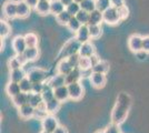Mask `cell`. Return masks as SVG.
<instances>
[{"instance_id": "obj_1", "label": "cell", "mask_w": 149, "mask_h": 133, "mask_svg": "<svg viewBox=\"0 0 149 133\" xmlns=\"http://www.w3.org/2000/svg\"><path fill=\"white\" fill-rule=\"evenodd\" d=\"M131 99L127 93H120L117 98L116 105L113 107L111 112V122L113 124L119 125L123 123L128 115V111L130 109Z\"/></svg>"}, {"instance_id": "obj_2", "label": "cell", "mask_w": 149, "mask_h": 133, "mask_svg": "<svg viewBox=\"0 0 149 133\" xmlns=\"http://www.w3.org/2000/svg\"><path fill=\"white\" fill-rule=\"evenodd\" d=\"M81 43L77 40V39H70L68 40L65 45L62 47V49L60 50L59 54H58V58L59 59H68L70 56L72 54H76V53H79V49H80Z\"/></svg>"}, {"instance_id": "obj_3", "label": "cell", "mask_w": 149, "mask_h": 133, "mask_svg": "<svg viewBox=\"0 0 149 133\" xmlns=\"http://www.w3.org/2000/svg\"><path fill=\"white\" fill-rule=\"evenodd\" d=\"M104 21L108 25H117L118 22H120L121 19L119 16L118 9L111 6L106 11H104Z\"/></svg>"}, {"instance_id": "obj_4", "label": "cell", "mask_w": 149, "mask_h": 133, "mask_svg": "<svg viewBox=\"0 0 149 133\" xmlns=\"http://www.w3.org/2000/svg\"><path fill=\"white\" fill-rule=\"evenodd\" d=\"M41 127H42V130H45V131L54 133L56 131L57 127H59V124H58V120L56 119L55 115L48 114L44 120H41Z\"/></svg>"}, {"instance_id": "obj_5", "label": "cell", "mask_w": 149, "mask_h": 133, "mask_svg": "<svg viewBox=\"0 0 149 133\" xmlns=\"http://www.w3.org/2000/svg\"><path fill=\"white\" fill-rule=\"evenodd\" d=\"M27 78L30 80L32 83H37V82H44L46 80V71L40 68H35V69H31L30 71L27 72Z\"/></svg>"}, {"instance_id": "obj_6", "label": "cell", "mask_w": 149, "mask_h": 133, "mask_svg": "<svg viewBox=\"0 0 149 133\" xmlns=\"http://www.w3.org/2000/svg\"><path fill=\"white\" fill-rule=\"evenodd\" d=\"M67 85H68L70 99H72L74 101L80 100L82 98V95H84V88L80 84V82H74L70 83V84H67Z\"/></svg>"}, {"instance_id": "obj_7", "label": "cell", "mask_w": 149, "mask_h": 133, "mask_svg": "<svg viewBox=\"0 0 149 133\" xmlns=\"http://www.w3.org/2000/svg\"><path fill=\"white\" fill-rule=\"evenodd\" d=\"M128 47L132 52L143 50V37L140 34H132L128 39Z\"/></svg>"}, {"instance_id": "obj_8", "label": "cell", "mask_w": 149, "mask_h": 133, "mask_svg": "<svg viewBox=\"0 0 149 133\" xmlns=\"http://www.w3.org/2000/svg\"><path fill=\"white\" fill-rule=\"evenodd\" d=\"M3 13L5 16L13 19L17 17V1H13V0H9L7 1L6 3L3 5Z\"/></svg>"}, {"instance_id": "obj_9", "label": "cell", "mask_w": 149, "mask_h": 133, "mask_svg": "<svg viewBox=\"0 0 149 133\" xmlns=\"http://www.w3.org/2000/svg\"><path fill=\"white\" fill-rule=\"evenodd\" d=\"M13 48L16 54H20V53H24L26 51V49L28 48L27 47V43H26L25 37H21V36H18L13 40Z\"/></svg>"}, {"instance_id": "obj_10", "label": "cell", "mask_w": 149, "mask_h": 133, "mask_svg": "<svg viewBox=\"0 0 149 133\" xmlns=\"http://www.w3.org/2000/svg\"><path fill=\"white\" fill-rule=\"evenodd\" d=\"M76 39L80 42V43H85L88 42L90 38V34H89V27L88 25H82L80 27V29L76 32Z\"/></svg>"}, {"instance_id": "obj_11", "label": "cell", "mask_w": 149, "mask_h": 133, "mask_svg": "<svg viewBox=\"0 0 149 133\" xmlns=\"http://www.w3.org/2000/svg\"><path fill=\"white\" fill-rule=\"evenodd\" d=\"M30 7L26 3L24 0L17 1V17L20 19L27 18L30 13Z\"/></svg>"}, {"instance_id": "obj_12", "label": "cell", "mask_w": 149, "mask_h": 133, "mask_svg": "<svg viewBox=\"0 0 149 133\" xmlns=\"http://www.w3.org/2000/svg\"><path fill=\"white\" fill-rule=\"evenodd\" d=\"M96 53L95 51V47L91 42H85V43H81L80 49H79V54L80 57H85V58H90L91 56H93Z\"/></svg>"}, {"instance_id": "obj_13", "label": "cell", "mask_w": 149, "mask_h": 133, "mask_svg": "<svg viewBox=\"0 0 149 133\" xmlns=\"http://www.w3.org/2000/svg\"><path fill=\"white\" fill-rule=\"evenodd\" d=\"M19 111V115L22 118V119H30L35 115V111H36V108H33L30 103H27L25 105L18 108Z\"/></svg>"}, {"instance_id": "obj_14", "label": "cell", "mask_w": 149, "mask_h": 133, "mask_svg": "<svg viewBox=\"0 0 149 133\" xmlns=\"http://www.w3.org/2000/svg\"><path fill=\"white\" fill-rule=\"evenodd\" d=\"M90 82L95 88H102L106 84V76L104 73H98L93 72L90 76Z\"/></svg>"}, {"instance_id": "obj_15", "label": "cell", "mask_w": 149, "mask_h": 133, "mask_svg": "<svg viewBox=\"0 0 149 133\" xmlns=\"http://www.w3.org/2000/svg\"><path fill=\"white\" fill-rule=\"evenodd\" d=\"M55 98L60 102H65L68 98H70L69 96L68 85L66 84V85H62V87L55 89Z\"/></svg>"}, {"instance_id": "obj_16", "label": "cell", "mask_w": 149, "mask_h": 133, "mask_svg": "<svg viewBox=\"0 0 149 133\" xmlns=\"http://www.w3.org/2000/svg\"><path fill=\"white\" fill-rule=\"evenodd\" d=\"M26 76H27V73H26L25 70L22 69V68L16 70H10V76H9V78H10V81H13V82L20 83Z\"/></svg>"}, {"instance_id": "obj_17", "label": "cell", "mask_w": 149, "mask_h": 133, "mask_svg": "<svg viewBox=\"0 0 149 133\" xmlns=\"http://www.w3.org/2000/svg\"><path fill=\"white\" fill-rule=\"evenodd\" d=\"M13 103L15 107L20 108L22 105H25L27 103H29V93H25V92H21L17 94L16 96L13 98Z\"/></svg>"}, {"instance_id": "obj_18", "label": "cell", "mask_w": 149, "mask_h": 133, "mask_svg": "<svg viewBox=\"0 0 149 133\" xmlns=\"http://www.w3.org/2000/svg\"><path fill=\"white\" fill-rule=\"evenodd\" d=\"M104 21V12L100 11L98 9L93 10V12H90V16H89V22H88V25H99Z\"/></svg>"}, {"instance_id": "obj_19", "label": "cell", "mask_w": 149, "mask_h": 133, "mask_svg": "<svg viewBox=\"0 0 149 133\" xmlns=\"http://www.w3.org/2000/svg\"><path fill=\"white\" fill-rule=\"evenodd\" d=\"M50 7H51V0H39L37 7L35 8L36 11L41 16H45L47 13H50Z\"/></svg>"}, {"instance_id": "obj_20", "label": "cell", "mask_w": 149, "mask_h": 133, "mask_svg": "<svg viewBox=\"0 0 149 133\" xmlns=\"http://www.w3.org/2000/svg\"><path fill=\"white\" fill-rule=\"evenodd\" d=\"M48 84H49L51 88L56 89L59 88V87H62V85H66V76L58 73L56 76H54L49 81H48Z\"/></svg>"}, {"instance_id": "obj_21", "label": "cell", "mask_w": 149, "mask_h": 133, "mask_svg": "<svg viewBox=\"0 0 149 133\" xmlns=\"http://www.w3.org/2000/svg\"><path fill=\"white\" fill-rule=\"evenodd\" d=\"M6 92L11 99H13V96H16L17 94H19V93H21V89H20L19 83L9 81V83L6 85Z\"/></svg>"}, {"instance_id": "obj_22", "label": "cell", "mask_w": 149, "mask_h": 133, "mask_svg": "<svg viewBox=\"0 0 149 133\" xmlns=\"http://www.w3.org/2000/svg\"><path fill=\"white\" fill-rule=\"evenodd\" d=\"M57 69H58V73H60V74L66 76L72 71L74 68L70 65V63L68 62L67 59H62V60H60V62L58 64V68Z\"/></svg>"}, {"instance_id": "obj_23", "label": "cell", "mask_w": 149, "mask_h": 133, "mask_svg": "<svg viewBox=\"0 0 149 133\" xmlns=\"http://www.w3.org/2000/svg\"><path fill=\"white\" fill-rule=\"evenodd\" d=\"M82 79L81 76V70L79 68H74L72 71L69 73L68 76H66V83L70 84L74 82H79V80Z\"/></svg>"}, {"instance_id": "obj_24", "label": "cell", "mask_w": 149, "mask_h": 133, "mask_svg": "<svg viewBox=\"0 0 149 133\" xmlns=\"http://www.w3.org/2000/svg\"><path fill=\"white\" fill-rule=\"evenodd\" d=\"M66 10V6L62 3L60 0H51V7H50V13L58 16L59 13Z\"/></svg>"}, {"instance_id": "obj_25", "label": "cell", "mask_w": 149, "mask_h": 133, "mask_svg": "<svg viewBox=\"0 0 149 133\" xmlns=\"http://www.w3.org/2000/svg\"><path fill=\"white\" fill-rule=\"evenodd\" d=\"M46 104H47V112L49 114H54L59 110L61 102L59 101V100H57L56 98H54L52 100L46 102Z\"/></svg>"}, {"instance_id": "obj_26", "label": "cell", "mask_w": 149, "mask_h": 133, "mask_svg": "<svg viewBox=\"0 0 149 133\" xmlns=\"http://www.w3.org/2000/svg\"><path fill=\"white\" fill-rule=\"evenodd\" d=\"M91 69H93V72H98V73L106 74L108 72V70H109V63L105 60H100L99 62L96 65H93Z\"/></svg>"}, {"instance_id": "obj_27", "label": "cell", "mask_w": 149, "mask_h": 133, "mask_svg": "<svg viewBox=\"0 0 149 133\" xmlns=\"http://www.w3.org/2000/svg\"><path fill=\"white\" fill-rule=\"evenodd\" d=\"M42 99H44L45 102H48L50 100H52L54 98H55V89L51 88L49 84L47 83V84H45V89L44 91H42Z\"/></svg>"}, {"instance_id": "obj_28", "label": "cell", "mask_w": 149, "mask_h": 133, "mask_svg": "<svg viewBox=\"0 0 149 133\" xmlns=\"http://www.w3.org/2000/svg\"><path fill=\"white\" fill-rule=\"evenodd\" d=\"M42 102H44V99L41 93H32V92L29 93V103L33 108H38Z\"/></svg>"}, {"instance_id": "obj_29", "label": "cell", "mask_w": 149, "mask_h": 133, "mask_svg": "<svg viewBox=\"0 0 149 133\" xmlns=\"http://www.w3.org/2000/svg\"><path fill=\"white\" fill-rule=\"evenodd\" d=\"M25 57L27 58L28 61H35L37 60V58L39 57V50H38L37 47H33V48H27L26 51L24 52Z\"/></svg>"}, {"instance_id": "obj_30", "label": "cell", "mask_w": 149, "mask_h": 133, "mask_svg": "<svg viewBox=\"0 0 149 133\" xmlns=\"http://www.w3.org/2000/svg\"><path fill=\"white\" fill-rule=\"evenodd\" d=\"M80 7L82 10L87 11V12H93V10L97 9V6H96V0H84L80 3Z\"/></svg>"}, {"instance_id": "obj_31", "label": "cell", "mask_w": 149, "mask_h": 133, "mask_svg": "<svg viewBox=\"0 0 149 133\" xmlns=\"http://www.w3.org/2000/svg\"><path fill=\"white\" fill-rule=\"evenodd\" d=\"M89 27V34H90V38L91 39H97L99 38L102 33V29L99 25H90Z\"/></svg>"}, {"instance_id": "obj_32", "label": "cell", "mask_w": 149, "mask_h": 133, "mask_svg": "<svg viewBox=\"0 0 149 133\" xmlns=\"http://www.w3.org/2000/svg\"><path fill=\"white\" fill-rule=\"evenodd\" d=\"M25 40L26 43H27V47L28 48H33V47H37L38 44V37L35 34V33H27L25 36Z\"/></svg>"}, {"instance_id": "obj_33", "label": "cell", "mask_w": 149, "mask_h": 133, "mask_svg": "<svg viewBox=\"0 0 149 133\" xmlns=\"http://www.w3.org/2000/svg\"><path fill=\"white\" fill-rule=\"evenodd\" d=\"M71 18H72V16H71L67 10H65V11H62L61 13H59L58 16H56L57 21H58L60 25H68V22L70 21Z\"/></svg>"}, {"instance_id": "obj_34", "label": "cell", "mask_w": 149, "mask_h": 133, "mask_svg": "<svg viewBox=\"0 0 149 133\" xmlns=\"http://www.w3.org/2000/svg\"><path fill=\"white\" fill-rule=\"evenodd\" d=\"M19 85H20V89H21V92H25V93H30V92H32V82H31L27 76H26L21 82L19 83Z\"/></svg>"}, {"instance_id": "obj_35", "label": "cell", "mask_w": 149, "mask_h": 133, "mask_svg": "<svg viewBox=\"0 0 149 133\" xmlns=\"http://www.w3.org/2000/svg\"><path fill=\"white\" fill-rule=\"evenodd\" d=\"M10 31H11V29H10L9 23L5 20H1V22H0V36H1V38H6L7 36H9Z\"/></svg>"}, {"instance_id": "obj_36", "label": "cell", "mask_w": 149, "mask_h": 133, "mask_svg": "<svg viewBox=\"0 0 149 133\" xmlns=\"http://www.w3.org/2000/svg\"><path fill=\"white\" fill-rule=\"evenodd\" d=\"M89 16H90V13L81 9L80 11L77 13L74 17L79 20V22H80L81 25H88V22H89Z\"/></svg>"}, {"instance_id": "obj_37", "label": "cell", "mask_w": 149, "mask_h": 133, "mask_svg": "<svg viewBox=\"0 0 149 133\" xmlns=\"http://www.w3.org/2000/svg\"><path fill=\"white\" fill-rule=\"evenodd\" d=\"M66 10H67V11H68L72 17H74V16H76V14L81 10L80 3H78V2L74 1V2H71L70 5H68V6L66 7Z\"/></svg>"}, {"instance_id": "obj_38", "label": "cell", "mask_w": 149, "mask_h": 133, "mask_svg": "<svg viewBox=\"0 0 149 133\" xmlns=\"http://www.w3.org/2000/svg\"><path fill=\"white\" fill-rule=\"evenodd\" d=\"M81 23L79 22V20L77 19L76 17H72L71 19H70V21L68 22V25H67V27H68V29L70 30V31L72 32H77L79 29H80L81 27Z\"/></svg>"}, {"instance_id": "obj_39", "label": "cell", "mask_w": 149, "mask_h": 133, "mask_svg": "<svg viewBox=\"0 0 149 133\" xmlns=\"http://www.w3.org/2000/svg\"><path fill=\"white\" fill-rule=\"evenodd\" d=\"M78 68H79L80 70L91 69V68H93V65H91L90 58L80 57V60H79V64H78Z\"/></svg>"}, {"instance_id": "obj_40", "label": "cell", "mask_w": 149, "mask_h": 133, "mask_svg": "<svg viewBox=\"0 0 149 133\" xmlns=\"http://www.w3.org/2000/svg\"><path fill=\"white\" fill-rule=\"evenodd\" d=\"M96 6H97L98 10L104 12L108 8L111 7V2H110V0H96Z\"/></svg>"}, {"instance_id": "obj_41", "label": "cell", "mask_w": 149, "mask_h": 133, "mask_svg": "<svg viewBox=\"0 0 149 133\" xmlns=\"http://www.w3.org/2000/svg\"><path fill=\"white\" fill-rule=\"evenodd\" d=\"M8 65H9L10 70H16V69L22 68V64L20 63V61L17 59V57L10 58V60H9V62H8Z\"/></svg>"}, {"instance_id": "obj_42", "label": "cell", "mask_w": 149, "mask_h": 133, "mask_svg": "<svg viewBox=\"0 0 149 133\" xmlns=\"http://www.w3.org/2000/svg\"><path fill=\"white\" fill-rule=\"evenodd\" d=\"M68 62L70 63V65L72 68H78V64H79V60H80V54L79 53H76V54H72L67 59Z\"/></svg>"}, {"instance_id": "obj_43", "label": "cell", "mask_w": 149, "mask_h": 133, "mask_svg": "<svg viewBox=\"0 0 149 133\" xmlns=\"http://www.w3.org/2000/svg\"><path fill=\"white\" fill-rule=\"evenodd\" d=\"M44 89H45L44 82L32 83V93H42Z\"/></svg>"}, {"instance_id": "obj_44", "label": "cell", "mask_w": 149, "mask_h": 133, "mask_svg": "<svg viewBox=\"0 0 149 133\" xmlns=\"http://www.w3.org/2000/svg\"><path fill=\"white\" fill-rule=\"evenodd\" d=\"M48 112L47 111H44V110H40V109H36V111H35V118H38L39 120H44L45 118L48 115Z\"/></svg>"}, {"instance_id": "obj_45", "label": "cell", "mask_w": 149, "mask_h": 133, "mask_svg": "<svg viewBox=\"0 0 149 133\" xmlns=\"http://www.w3.org/2000/svg\"><path fill=\"white\" fill-rule=\"evenodd\" d=\"M118 12H119V16H120V19L124 20L128 17L129 11H128V8L126 6H124V7H121V8H118Z\"/></svg>"}, {"instance_id": "obj_46", "label": "cell", "mask_w": 149, "mask_h": 133, "mask_svg": "<svg viewBox=\"0 0 149 133\" xmlns=\"http://www.w3.org/2000/svg\"><path fill=\"white\" fill-rule=\"evenodd\" d=\"M148 52H146L145 50H140L136 52V58L138 60H140V61H143V60H146L147 57H148Z\"/></svg>"}, {"instance_id": "obj_47", "label": "cell", "mask_w": 149, "mask_h": 133, "mask_svg": "<svg viewBox=\"0 0 149 133\" xmlns=\"http://www.w3.org/2000/svg\"><path fill=\"white\" fill-rule=\"evenodd\" d=\"M105 132L106 133H120L119 132L118 125H117V124H113V123H111L109 127L106 129Z\"/></svg>"}, {"instance_id": "obj_48", "label": "cell", "mask_w": 149, "mask_h": 133, "mask_svg": "<svg viewBox=\"0 0 149 133\" xmlns=\"http://www.w3.org/2000/svg\"><path fill=\"white\" fill-rule=\"evenodd\" d=\"M143 50L149 53V36L143 37Z\"/></svg>"}, {"instance_id": "obj_49", "label": "cell", "mask_w": 149, "mask_h": 133, "mask_svg": "<svg viewBox=\"0 0 149 133\" xmlns=\"http://www.w3.org/2000/svg\"><path fill=\"white\" fill-rule=\"evenodd\" d=\"M110 2H111V6L117 9L125 6V0H110Z\"/></svg>"}, {"instance_id": "obj_50", "label": "cell", "mask_w": 149, "mask_h": 133, "mask_svg": "<svg viewBox=\"0 0 149 133\" xmlns=\"http://www.w3.org/2000/svg\"><path fill=\"white\" fill-rule=\"evenodd\" d=\"M16 57L18 59L19 61H20V63L22 64V65H25L27 62H28V60H27V58L25 57V54L24 53H20V54H16Z\"/></svg>"}, {"instance_id": "obj_51", "label": "cell", "mask_w": 149, "mask_h": 133, "mask_svg": "<svg viewBox=\"0 0 149 133\" xmlns=\"http://www.w3.org/2000/svg\"><path fill=\"white\" fill-rule=\"evenodd\" d=\"M24 1H25L26 3L30 7V8H36L38 5V2H39V0H24Z\"/></svg>"}, {"instance_id": "obj_52", "label": "cell", "mask_w": 149, "mask_h": 133, "mask_svg": "<svg viewBox=\"0 0 149 133\" xmlns=\"http://www.w3.org/2000/svg\"><path fill=\"white\" fill-rule=\"evenodd\" d=\"M90 61H91V65L93 67V65H96V64L100 61V58L98 57L96 53H95L93 56H91V57H90Z\"/></svg>"}, {"instance_id": "obj_53", "label": "cell", "mask_w": 149, "mask_h": 133, "mask_svg": "<svg viewBox=\"0 0 149 133\" xmlns=\"http://www.w3.org/2000/svg\"><path fill=\"white\" fill-rule=\"evenodd\" d=\"M54 133H68V131H67V129H66V127H60V125H59V127L56 129V131H55Z\"/></svg>"}, {"instance_id": "obj_54", "label": "cell", "mask_w": 149, "mask_h": 133, "mask_svg": "<svg viewBox=\"0 0 149 133\" xmlns=\"http://www.w3.org/2000/svg\"><path fill=\"white\" fill-rule=\"evenodd\" d=\"M60 1H61L62 3H63L66 7L68 6V5H70L71 2H74V0H60Z\"/></svg>"}, {"instance_id": "obj_55", "label": "cell", "mask_w": 149, "mask_h": 133, "mask_svg": "<svg viewBox=\"0 0 149 133\" xmlns=\"http://www.w3.org/2000/svg\"><path fill=\"white\" fill-rule=\"evenodd\" d=\"M74 1H76V2H78V3H81L84 0H74Z\"/></svg>"}, {"instance_id": "obj_56", "label": "cell", "mask_w": 149, "mask_h": 133, "mask_svg": "<svg viewBox=\"0 0 149 133\" xmlns=\"http://www.w3.org/2000/svg\"><path fill=\"white\" fill-rule=\"evenodd\" d=\"M40 133H51V132H48V131H45V130H42Z\"/></svg>"}, {"instance_id": "obj_57", "label": "cell", "mask_w": 149, "mask_h": 133, "mask_svg": "<svg viewBox=\"0 0 149 133\" xmlns=\"http://www.w3.org/2000/svg\"><path fill=\"white\" fill-rule=\"evenodd\" d=\"M97 133H106L105 131H99V132H97Z\"/></svg>"}, {"instance_id": "obj_58", "label": "cell", "mask_w": 149, "mask_h": 133, "mask_svg": "<svg viewBox=\"0 0 149 133\" xmlns=\"http://www.w3.org/2000/svg\"><path fill=\"white\" fill-rule=\"evenodd\" d=\"M48 1H50V0H48Z\"/></svg>"}]
</instances>
